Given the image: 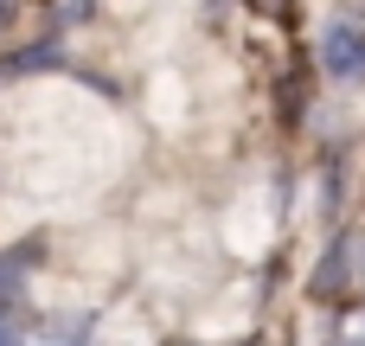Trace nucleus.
<instances>
[{
	"mask_svg": "<svg viewBox=\"0 0 365 346\" xmlns=\"http://www.w3.org/2000/svg\"><path fill=\"white\" fill-rule=\"evenodd\" d=\"M0 26H6V0H0Z\"/></svg>",
	"mask_w": 365,
	"mask_h": 346,
	"instance_id": "0eeeda50",
	"label": "nucleus"
},
{
	"mask_svg": "<svg viewBox=\"0 0 365 346\" xmlns=\"http://www.w3.org/2000/svg\"><path fill=\"white\" fill-rule=\"evenodd\" d=\"M13 308H19V263L0 257V315H13Z\"/></svg>",
	"mask_w": 365,
	"mask_h": 346,
	"instance_id": "f03ea898",
	"label": "nucleus"
},
{
	"mask_svg": "<svg viewBox=\"0 0 365 346\" xmlns=\"http://www.w3.org/2000/svg\"><path fill=\"white\" fill-rule=\"evenodd\" d=\"M321 64H327V77H340V83H353L365 77V26H327V39H321Z\"/></svg>",
	"mask_w": 365,
	"mask_h": 346,
	"instance_id": "f257e3e1",
	"label": "nucleus"
},
{
	"mask_svg": "<svg viewBox=\"0 0 365 346\" xmlns=\"http://www.w3.org/2000/svg\"><path fill=\"white\" fill-rule=\"evenodd\" d=\"M0 346H19V340H13V334H6V315H0Z\"/></svg>",
	"mask_w": 365,
	"mask_h": 346,
	"instance_id": "39448f33",
	"label": "nucleus"
},
{
	"mask_svg": "<svg viewBox=\"0 0 365 346\" xmlns=\"http://www.w3.org/2000/svg\"><path fill=\"white\" fill-rule=\"evenodd\" d=\"M38 346H83V327H51V334H38Z\"/></svg>",
	"mask_w": 365,
	"mask_h": 346,
	"instance_id": "20e7f679",
	"label": "nucleus"
},
{
	"mask_svg": "<svg viewBox=\"0 0 365 346\" xmlns=\"http://www.w3.org/2000/svg\"><path fill=\"white\" fill-rule=\"evenodd\" d=\"M359 250H365V244H359ZM359 283H365V257H359Z\"/></svg>",
	"mask_w": 365,
	"mask_h": 346,
	"instance_id": "423d86ee",
	"label": "nucleus"
},
{
	"mask_svg": "<svg viewBox=\"0 0 365 346\" xmlns=\"http://www.w3.org/2000/svg\"><path fill=\"white\" fill-rule=\"evenodd\" d=\"M340 346H365V308H353V315L340 321Z\"/></svg>",
	"mask_w": 365,
	"mask_h": 346,
	"instance_id": "7ed1b4c3",
	"label": "nucleus"
}]
</instances>
